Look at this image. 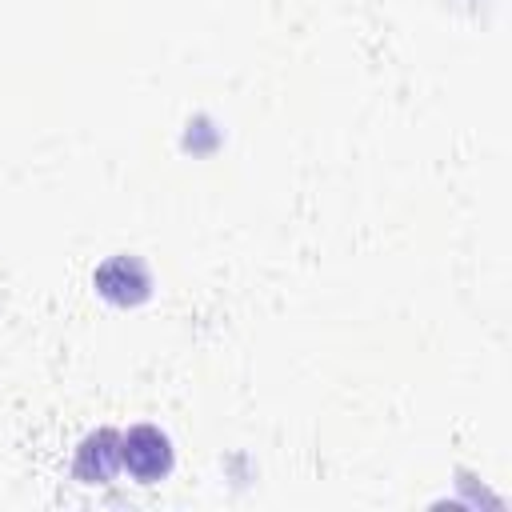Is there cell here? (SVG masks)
<instances>
[{
  "instance_id": "obj_1",
  "label": "cell",
  "mask_w": 512,
  "mask_h": 512,
  "mask_svg": "<svg viewBox=\"0 0 512 512\" xmlns=\"http://www.w3.org/2000/svg\"><path fill=\"white\" fill-rule=\"evenodd\" d=\"M120 464L140 480V484H152L160 480L168 468H172V448H168V436L140 424L132 428L128 436H120Z\"/></svg>"
},
{
  "instance_id": "obj_2",
  "label": "cell",
  "mask_w": 512,
  "mask_h": 512,
  "mask_svg": "<svg viewBox=\"0 0 512 512\" xmlns=\"http://www.w3.org/2000/svg\"><path fill=\"white\" fill-rule=\"evenodd\" d=\"M96 288L116 304H136L148 296V272L132 256H116L96 272Z\"/></svg>"
},
{
  "instance_id": "obj_3",
  "label": "cell",
  "mask_w": 512,
  "mask_h": 512,
  "mask_svg": "<svg viewBox=\"0 0 512 512\" xmlns=\"http://www.w3.org/2000/svg\"><path fill=\"white\" fill-rule=\"evenodd\" d=\"M120 468V436L116 432H96V436H88L84 444H80V452H76V476L84 480V484H104V480H112V472Z\"/></svg>"
}]
</instances>
